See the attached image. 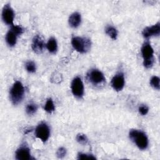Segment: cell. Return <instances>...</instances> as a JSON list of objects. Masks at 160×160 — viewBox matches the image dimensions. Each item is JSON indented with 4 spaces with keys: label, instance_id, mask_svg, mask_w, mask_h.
Here are the masks:
<instances>
[{
    "label": "cell",
    "instance_id": "6da1fadb",
    "mask_svg": "<svg viewBox=\"0 0 160 160\" xmlns=\"http://www.w3.org/2000/svg\"><path fill=\"white\" fill-rule=\"evenodd\" d=\"M129 139L133 141L139 149L144 150L148 146V139L146 135L141 131L131 129L129 132Z\"/></svg>",
    "mask_w": 160,
    "mask_h": 160
},
{
    "label": "cell",
    "instance_id": "7a4b0ae2",
    "mask_svg": "<svg viewBox=\"0 0 160 160\" xmlns=\"http://www.w3.org/2000/svg\"><path fill=\"white\" fill-rule=\"evenodd\" d=\"M24 94V88L22 84L19 81H16L9 91V98L14 105L19 104L23 99Z\"/></svg>",
    "mask_w": 160,
    "mask_h": 160
},
{
    "label": "cell",
    "instance_id": "3957f363",
    "mask_svg": "<svg viewBox=\"0 0 160 160\" xmlns=\"http://www.w3.org/2000/svg\"><path fill=\"white\" fill-rule=\"evenodd\" d=\"M141 54L143 58V65L146 68H150L154 62V50L151 44L146 41L141 48Z\"/></svg>",
    "mask_w": 160,
    "mask_h": 160
},
{
    "label": "cell",
    "instance_id": "277c9868",
    "mask_svg": "<svg viewBox=\"0 0 160 160\" xmlns=\"http://www.w3.org/2000/svg\"><path fill=\"white\" fill-rule=\"evenodd\" d=\"M71 44L73 48L81 53L86 52L91 48V41L86 38L75 36L72 38Z\"/></svg>",
    "mask_w": 160,
    "mask_h": 160
},
{
    "label": "cell",
    "instance_id": "5b68a950",
    "mask_svg": "<svg viewBox=\"0 0 160 160\" xmlns=\"http://www.w3.org/2000/svg\"><path fill=\"white\" fill-rule=\"evenodd\" d=\"M87 78L89 82L95 86L102 85L106 81L103 73L97 69H92L89 71L87 74Z\"/></svg>",
    "mask_w": 160,
    "mask_h": 160
},
{
    "label": "cell",
    "instance_id": "8992f818",
    "mask_svg": "<svg viewBox=\"0 0 160 160\" xmlns=\"http://www.w3.org/2000/svg\"><path fill=\"white\" fill-rule=\"evenodd\" d=\"M35 135L42 142H46L50 135V129L48 124L45 122L38 124L35 129Z\"/></svg>",
    "mask_w": 160,
    "mask_h": 160
},
{
    "label": "cell",
    "instance_id": "52a82bcc",
    "mask_svg": "<svg viewBox=\"0 0 160 160\" xmlns=\"http://www.w3.org/2000/svg\"><path fill=\"white\" fill-rule=\"evenodd\" d=\"M71 91L72 94L78 98H81L84 95V85L81 79L79 77H76L71 82Z\"/></svg>",
    "mask_w": 160,
    "mask_h": 160
},
{
    "label": "cell",
    "instance_id": "ba28073f",
    "mask_svg": "<svg viewBox=\"0 0 160 160\" xmlns=\"http://www.w3.org/2000/svg\"><path fill=\"white\" fill-rule=\"evenodd\" d=\"M14 18V13L12 8L9 4L4 6L2 11V18L3 21L8 25L12 26Z\"/></svg>",
    "mask_w": 160,
    "mask_h": 160
},
{
    "label": "cell",
    "instance_id": "9c48e42d",
    "mask_svg": "<svg viewBox=\"0 0 160 160\" xmlns=\"http://www.w3.org/2000/svg\"><path fill=\"white\" fill-rule=\"evenodd\" d=\"M111 84L112 88L116 91H121L125 84V79L124 74L119 72L116 74L111 79Z\"/></svg>",
    "mask_w": 160,
    "mask_h": 160
},
{
    "label": "cell",
    "instance_id": "30bf717a",
    "mask_svg": "<svg viewBox=\"0 0 160 160\" xmlns=\"http://www.w3.org/2000/svg\"><path fill=\"white\" fill-rule=\"evenodd\" d=\"M142 34L145 38H149L152 36H158L160 34V23L158 22L154 25L145 28Z\"/></svg>",
    "mask_w": 160,
    "mask_h": 160
},
{
    "label": "cell",
    "instance_id": "8fae6325",
    "mask_svg": "<svg viewBox=\"0 0 160 160\" xmlns=\"http://www.w3.org/2000/svg\"><path fill=\"white\" fill-rule=\"evenodd\" d=\"M45 43L43 38L40 35H36L32 42V49L37 54H40L43 51Z\"/></svg>",
    "mask_w": 160,
    "mask_h": 160
},
{
    "label": "cell",
    "instance_id": "7c38bea8",
    "mask_svg": "<svg viewBox=\"0 0 160 160\" xmlns=\"http://www.w3.org/2000/svg\"><path fill=\"white\" fill-rule=\"evenodd\" d=\"M15 155L16 159L18 160H29L31 159L30 150L25 146L18 148L16 151Z\"/></svg>",
    "mask_w": 160,
    "mask_h": 160
},
{
    "label": "cell",
    "instance_id": "4fadbf2b",
    "mask_svg": "<svg viewBox=\"0 0 160 160\" xmlns=\"http://www.w3.org/2000/svg\"><path fill=\"white\" fill-rule=\"evenodd\" d=\"M19 36L12 28L9 29L6 34V41L8 46L12 47L16 44L17 37Z\"/></svg>",
    "mask_w": 160,
    "mask_h": 160
},
{
    "label": "cell",
    "instance_id": "5bb4252c",
    "mask_svg": "<svg viewBox=\"0 0 160 160\" xmlns=\"http://www.w3.org/2000/svg\"><path fill=\"white\" fill-rule=\"evenodd\" d=\"M69 24L72 28H77L79 26L81 22V14L78 12H74L71 14L68 19Z\"/></svg>",
    "mask_w": 160,
    "mask_h": 160
},
{
    "label": "cell",
    "instance_id": "9a60e30c",
    "mask_svg": "<svg viewBox=\"0 0 160 160\" xmlns=\"http://www.w3.org/2000/svg\"><path fill=\"white\" fill-rule=\"evenodd\" d=\"M46 48L49 52L55 53L58 49V44L56 39L53 37H51L49 39L47 44Z\"/></svg>",
    "mask_w": 160,
    "mask_h": 160
},
{
    "label": "cell",
    "instance_id": "2e32d148",
    "mask_svg": "<svg viewBox=\"0 0 160 160\" xmlns=\"http://www.w3.org/2000/svg\"><path fill=\"white\" fill-rule=\"evenodd\" d=\"M105 32L107 35H108L111 39L115 40L118 37V31L112 26H107L105 29Z\"/></svg>",
    "mask_w": 160,
    "mask_h": 160
},
{
    "label": "cell",
    "instance_id": "e0dca14e",
    "mask_svg": "<svg viewBox=\"0 0 160 160\" xmlns=\"http://www.w3.org/2000/svg\"><path fill=\"white\" fill-rule=\"evenodd\" d=\"M55 109V106L54 104V102L52 100V99L49 98L44 105V110L48 112V113H51Z\"/></svg>",
    "mask_w": 160,
    "mask_h": 160
},
{
    "label": "cell",
    "instance_id": "ac0fdd59",
    "mask_svg": "<svg viewBox=\"0 0 160 160\" xmlns=\"http://www.w3.org/2000/svg\"><path fill=\"white\" fill-rule=\"evenodd\" d=\"M38 109V106L34 103L28 104L26 108V112L29 115L34 114Z\"/></svg>",
    "mask_w": 160,
    "mask_h": 160
},
{
    "label": "cell",
    "instance_id": "d6986e66",
    "mask_svg": "<svg viewBox=\"0 0 160 160\" xmlns=\"http://www.w3.org/2000/svg\"><path fill=\"white\" fill-rule=\"evenodd\" d=\"M76 141L81 144H86L88 142V138L86 134L83 133H79L76 137Z\"/></svg>",
    "mask_w": 160,
    "mask_h": 160
},
{
    "label": "cell",
    "instance_id": "ffe728a7",
    "mask_svg": "<svg viewBox=\"0 0 160 160\" xmlns=\"http://www.w3.org/2000/svg\"><path fill=\"white\" fill-rule=\"evenodd\" d=\"M150 84L154 89H159V78L156 76H152L150 79Z\"/></svg>",
    "mask_w": 160,
    "mask_h": 160
},
{
    "label": "cell",
    "instance_id": "44dd1931",
    "mask_svg": "<svg viewBox=\"0 0 160 160\" xmlns=\"http://www.w3.org/2000/svg\"><path fill=\"white\" fill-rule=\"evenodd\" d=\"M25 68H26V71L29 72H31V73L34 72L36 71V69L35 63L33 61H29L26 62V63L25 64Z\"/></svg>",
    "mask_w": 160,
    "mask_h": 160
},
{
    "label": "cell",
    "instance_id": "7402d4cb",
    "mask_svg": "<svg viewBox=\"0 0 160 160\" xmlns=\"http://www.w3.org/2000/svg\"><path fill=\"white\" fill-rule=\"evenodd\" d=\"M78 159H95L96 158L92 154H88L85 153L80 152L78 155Z\"/></svg>",
    "mask_w": 160,
    "mask_h": 160
},
{
    "label": "cell",
    "instance_id": "603a6c76",
    "mask_svg": "<svg viewBox=\"0 0 160 160\" xmlns=\"http://www.w3.org/2000/svg\"><path fill=\"white\" fill-rule=\"evenodd\" d=\"M66 154V149L64 147L59 148L57 152H56V156L59 158H64Z\"/></svg>",
    "mask_w": 160,
    "mask_h": 160
},
{
    "label": "cell",
    "instance_id": "cb8c5ba5",
    "mask_svg": "<svg viewBox=\"0 0 160 160\" xmlns=\"http://www.w3.org/2000/svg\"><path fill=\"white\" fill-rule=\"evenodd\" d=\"M139 112L141 115H146L149 111V108L146 105H141L139 108Z\"/></svg>",
    "mask_w": 160,
    "mask_h": 160
}]
</instances>
